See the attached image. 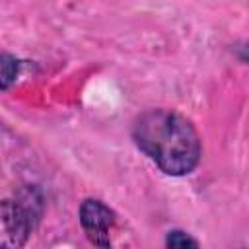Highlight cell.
I'll use <instances>...</instances> for the list:
<instances>
[{
  "mask_svg": "<svg viewBox=\"0 0 249 249\" xmlns=\"http://www.w3.org/2000/svg\"><path fill=\"white\" fill-rule=\"evenodd\" d=\"M132 140L165 175L183 177L196 169L202 144L195 124L171 109H148L132 123Z\"/></svg>",
  "mask_w": 249,
  "mask_h": 249,
  "instance_id": "cell-1",
  "label": "cell"
},
{
  "mask_svg": "<svg viewBox=\"0 0 249 249\" xmlns=\"http://www.w3.org/2000/svg\"><path fill=\"white\" fill-rule=\"evenodd\" d=\"M43 214V195L37 187H25L16 198L2 200V230L4 243L12 247L25 245L35 231Z\"/></svg>",
  "mask_w": 249,
  "mask_h": 249,
  "instance_id": "cell-2",
  "label": "cell"
},
{
  "mask_svg": "<svg viewBox=\"0 0 249 249\" xmlns=\"http://www.w3.org/2000/svg\"><path fill=\"white\" fill-rule=\"evenodd\" d=\"M80 226L88 239L97 247H111V231L117 224V214L99 198H86L80 204Z\"/></svg>",
  "mask_w": 249,
  "mask_h": 249,
  "instance_id": "cell-3",
  "label": "cell"
},
{
  "mask_svg": "<svg viewBox=\"0 0 249 249\" xmlns=\"http://www.w3.org/2000/svg\"><path fill=\"white\" fill-rule=\"evenodd\" d=\"M19 64L21 62L16 56H12L10 53H2V56H0V66H2L0 86H2V89H8L16 82V76L19 72Z\"/></svg>",
  "mask_w": 249,
  "mask_h": 249,
  "instance_id": "cell-4",
  "label": "cell"
},
{
  "mask_svg": "<svg viewBox=\"0 0 249 249\" xmlns=\"http://www.w3.org/2000/svg\"><path fill=\"white\" fill-rule=\"evenodd\" d=\"M165 245L167 247H198L200 243L195 239V237H191L187 231H181V230H171V231H167V235H165Z\"/></svg>",
  "mask_w": 249,
  "mask_h": 249,
  "instance_id": "cell-5",
  "label": "cell"
},
{
  "mask_svg": "<svg viewBox=\"0 0 249 249\" xmlns=\"http://www.w3.org/2000/svg\"><path fill=\"white\" fill-rule=\"evenodd\" d=\"M237 54H239V58H241L243 62H247V64H249V41H247V43H243L241 47H237Z\"/></svg>",
  "mask_w": 249,
  "mask_h": 249,
  "instance_id": "cell-6",
  "label": "cell"
}]
</instances>
